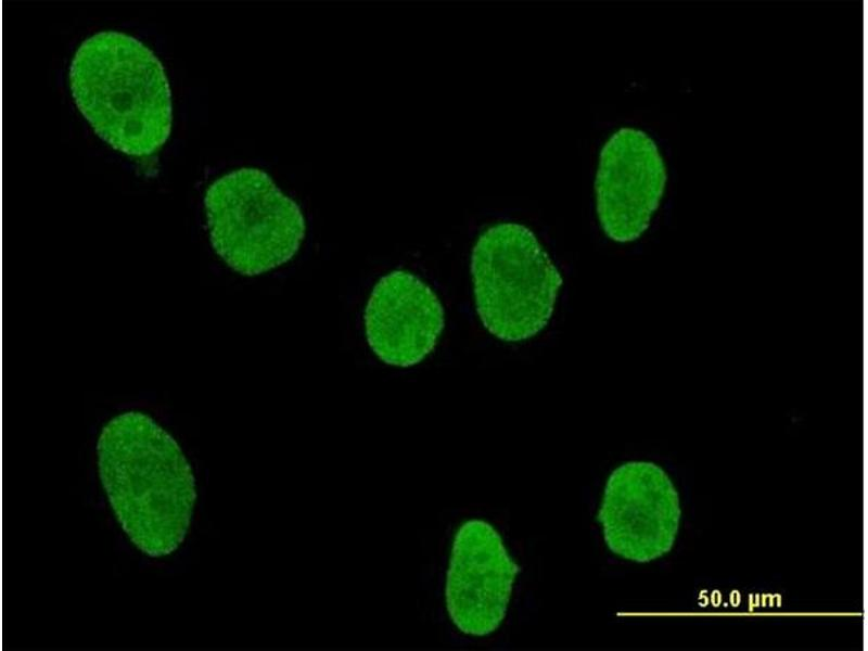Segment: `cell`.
<instances>
[{
  "mask_svg": "<svg viewBox=\"0 0 868 651\" xmlns=\"http://www.w3.org/2000/svg\"><path fill=\"white\" fill-rule=\"evenodd\" d=\"M97 454L102 486L131 542L152 558L177 550L196 500L178 443L149 416L128 411L104 425Z\"/></svg>",
  "mask_w": 868,
  "mask_h": 651,
  "instance_id": "1",
  "label": "cell"
},
{
  "mask_svg": "<svg viewBox=\"0 0 868 651\" xmlns=\"http://www.w3.org/2000/svg\"><path fill=\"white\" fill-rule=\"evenodd\" d=\"M75 103L95 133L127 155L158 151L171 129V94L158 58L139 39L104 30L85 39L69 67Z\"/></svg>",
  "mask_w": 868,
  "mask_h": 651,
  "instance_id": "2",
  "label": "cell"
},
{
  "mask_svg": "<svg viewBox=\"0 0 868 651\" xmlns=\"http://www.w3.org/2000/svg\"><path fill=\"white\" fill-rule=\"evenodd\" d=\"M470 271L476 312L493 336L516 343L547 327L563 279L528 227H487L472 247Z\"/></svg>",
  "mask_w": 868,
  "mask_h": 651,
  "instance_id": "3",
  "label": "cell"
},
{
  "mask_svg": "<svg viewBox=\"0 0 868 651\" xmlns=\"http://www.w3.org/2000/svg\"><path fill=\"white\" fill-rule=\"evenodd\" d=\"M204 205L215 252L244 276L288 263L305 237L299 206L258 168H239L216 179Z\"/></svg>",
  "mask_w": 868,
  "mask_h": 651,
  "instance_id": "4",
  "label": "cell"
},
{
  "mask_svg": "<svg viewBox=\"0 0 868 651\" xmlns=\"http://www.w3.org/2000/svg\"><path fill=\"white\" fill-rule=\"evenodd\" d=\"M681 516L679 495L653 462L629 461L610 474L597 513L614 554L646 563L669 552Z\"/></svg>",
  "mask_w": 868,
  "mask_h": 651,
  "instance_id": "5",
  "label": "cell"
},
{
  "mask_svg": "<svg viewBox=\"0 0 868 651\" xmlns=\"http://www.w3.org/2000/svg\"><path fill=\"white\" fill-rule=\"evenodd\" d=\"M521 567L497 529L473 519L457 529L445 583L449 618L463 634L483 637L497 630Z\"/></svg>",
  "mask_w": 868,
  "mask_h": 651,
  "instance_id": "6",
  "label": "cell"
},
{
  "mask_svg": "<svg viewBox=\"0 0 868 651\" xmlns=\"http://www.w3.org/2000/svg\"><path fill=\"white\" fill-rule=\"evenodd\" d=\"M667 180L654 140L623 127L602 145L595 179L596 209L604 234L614 242L639 239L660 206Z\"/></svg>",
  "mask_w": 868,
  "mask_h": 651,
  "instance_id": "7",
  "label": "cell"
},
{
  "mask_svg": "<svg viewBox=\"0 0 868 651\" xmlns=\"http://www.w3.org/2000/svg\"><path fill=\"white\" fill-rule=\"evenodd\" d=\"M367 342L383 362L407 368L435 348L444 330L434 291L407 270H394L373 286L363 312Z\"/></svg>",
  "mask_w": 868,
  "mask_h": 651,
  "instance_id": "8",
  "label": "cell"
}]
</instances>
